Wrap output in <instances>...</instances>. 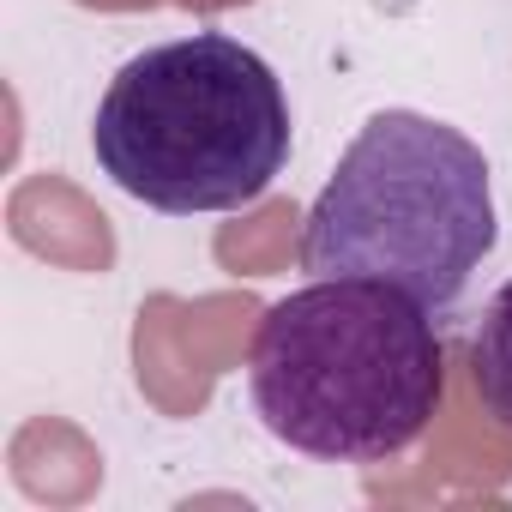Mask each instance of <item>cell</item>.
Masks as SVG:
<instances>
[{"label": "cell", "mask_w": 512, "mask_h": 512, "mask_svg": "<svg viewBox=\"0 0 512 512\" xmlns=\"http://www.w3.org/2000/svg\"><path fill=\"white\" fill-rule=\"evenodd\" d=\"M103 175L151 211H241L290 157V97L260 49L193 31L133 55L91 121Z\"/></svg>", "instance_id": "obj_2"}, {"label": "cell", "mask_w": 512, "mask_h": 512, "mask_svg": "<svg viewBox=\"0 0 512 512\" xmlns=\"http://www.w3.org/2000/svg\"><path fill=\"white\" fill-rule=\"evenodd\" d=\"M470 386L482 398V410L512 428V278L488 296L476 332H470Z\"/></svg>", "instance_id": "obj_4"}, {"label": "cell", "mask_w": 512, "mask_h": 512, "mask_svg": "<svg viewBox=\"0 0 512 512\" xmlns=\"http://www.w3.org/2000/svg\"><path fill=\"white\" fill-rule=\"evenodd\" d=\"M500 241L488 157L458 127L380 109L308 205L302 266L314 278H374L446 314Z\"/></svg>", "instance_id": "obj_3"}, {"label": "cell", "mask_w": 512, "mask_h": 512, "mask_svg": "<svg viewBox=\"0 0 512 512\" xmlns=\"http://www.w3.org/2000/svg\"><path fill=\"white\" fill-rule=\"evenodd\" d=\"M247 392L284 446L332 464H380L428 434L446 392V350L416 296L374 278H314L260 314Z\"/></svg>", "instance_id": "obj_1"}]
</instances>
